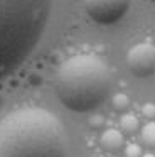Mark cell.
<instances>
[{"label": "cell", "instance_id": "6da1fadb", "mask_svg": "<svg viewBox=\"0 0 155 157\" xmlns=\"http://www.w3.org/2000/svg\"><path fill=\"white\" fill-rule=\"evenodd\" d=\"M61 120L39 106L17 108L0 120V157H66Z\"/></svg>", "mask_w": 155, "mask_h": 157}, {"label": "cell", "instance_id": "7a4b0ae2", "mask_svg": "<svg viewBox=\"0 0 155 157\" xmlns=\"http://www.w3.org/2000/svg\"><path fill=\"white\" fill-rule=\"evenodd\" d=\"M51 12L52 0H0V81L34 52Z\"/></svg>", "mask_w": 155, "mask_h": 157}, {"label": "cell", "instance_id": "3957f363", "mask_svg": "<svg viewBox=\"0 0 155 157\" xmlns=\"http://www.w3.org/2000/svg\"><path fill=\"white\" fill-rule=\"evenodd\" d=\"M110 91V71L93 54H76L59 66L56 93L66 108L86 113L98 108Z\"/></svg>", "mask_w": 155, "mask_h": 157}, {"label": "cell", "instance_id": "277c9868", "mask_svg": "<svg viewBox=\"0 0 155 157\" xmlns=\"http://www.w3.org/2000/svg\"><path fill=\"white\" fill-rule=\"evenodd\" d=\"M84 7L96 24L110 25L128 12L130 0H84Z\"/></svg>", "mask_w": 155, "mask_h": 157}, {"label": "cell", "instance_id": "5b68a950", "mask_svg": "<svg viewBox=\"0 0 155 157\" xmlns=\"http://www.w3.org/2000/svg\"><path fill=\"white\" fill-rule=\"evenodd\" d=\"M127 66L131 75L138 78H150L155 69V48L152 41L135 44L127 54Z\"/></svg>", "mask_w": 155, "mask_h": 157}, {"label": "cell", "instance_id": "8992f818", "mask_svg": "<svg viewBox=\"0 0 155 157\" xmlns=\"http://www.w3.org/2000/svg\"><path fill=\"white\" fill-rule=\"evenodd\" d=\"M100 142H101V147H103V149L110 150V152H115V150L121 149V145H123V135H121L120 130L108 128L101 133Z\"/></svg>", "mask_w": 155, "mask_h": 157}, {"label": "cell", "instance_id": "52a82bcc", "mask_svg": "<svg viewBox=\"0 0 155 157\" xmlns=\"http://www.w3.org/2000/svg\"><path fill=\"white\" fill-rule=\"evenodd\" d=\"M120 127H121V130H123V132L133 133L135 130L138 128V118H137L135 115H131V113H127V115L121 117Z\"/></svg>", "mask_w": 155, "mask_h": 157}, {"label": "cell", "instance_id": "ba28073f", "mask_svg": "<svg viewBox=\"0 0 155 157\" xmlns=\"http://www.w3.org/2000/svg\"><path fill=\"white\" fill-rule=\"evenodd\" d=\"M142 140H143V144L153 147V144H155V125H153V122L147 123V125L142 128Z\"/></svg>", "mask_w": 155, "mask_h": 157}, {"label": "cell", "instance_id": "9c48e42d", "mask_svg": "<svg viewBox=\"0 0 155 157\" xmlns=\"http://www.w3.org/2000/svg\"><path fill=\"white\" fill-rule=\"evenodd\" d=\"M111 103H113V108L115 110H125L128 106V96L123 95V93H118V95L113 96Z\"/></svg>", "mask_w": 155, "mask_h": 157}, {"label": "cell", "instance_id": "30bf717a", "mask_svg": "<svg viewBox=\"0 0 155 157\" xmlns=\"http://www.w3.org/2000/svg\"><path fill=\"white\" fill-rule=\"evenodd\" d=\"M125 154H127V157H140L142 150H140V147H138L137 144H128Z\"/></svg>", "mask_w": 155, "mask_h": 157}, {"label": "cell", "instance_id": "8fae6325", "mask_svg": "<svg viewBox=\"0 0 155 157\" xmlns=\"http://www.w3.org/2000/svg\"><path fill=\"white\" fill-rule=\"evenodd\" d=\"M143 115L145 117H153V105H152V103H148V105L143 106Z\"/></svg>", "mask_w": 155, "mask_h": 157}, {"label": "cell", "instance_id": "7c38bea8", "mask_svg": "<svg viewBox=\"0 0 155 157\" xmlns=\"http://www.w3.org/2000/svg\"><path fill=\"white\" fill-rule=\"evenodd\" d=\"M89 123H91V125H94V127H100L101 123H103V118H101V117H94V118L89 120Z\"/></svg>", "mask_w": 155, "mask_h": 157}, {"label": "cell", "instance_id": "4fadbf2b", "mask_svg": "<svg viewBox=\"0 0 155 157\" xmlns=\"http://www.w3.org/2000/svg\"><path fill=\"white\" fill-rule=\"evenodd\" d=\"M145 157H153V155H152V154H148V155H145Z\"/></svg>", "mask_w": 155, "mask_h": 157}]
</instances>
